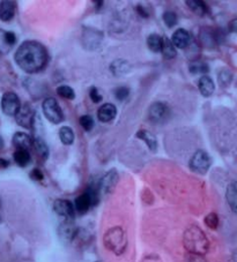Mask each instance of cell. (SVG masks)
<instances>
[{
    "label": "cell",
    "instance_id": "8fae6325",
    "mask_svg": "<svg viewBox=\"0 0 237 262\" xmlns=\"http://www.w3.org/2000/svg\"><path fill=\"white\" fill-rule=\"evenodd\" d=\"M53 210L58 216L64 219H74L76 216V209L74 204L70 200L66 199H57L53 202Z\"/></svg>",
    "mask_w": 237,
    "mask_h": 262
},
{
    "label": "cell",
    "instance_id": "44dd1931",
    "mask_svg": "<svg viewBox=\"0 0 237 262\" xmlns=\"http://www.w3.org/2000/svg\"><path fill=\"white\" fill-rule=\"evenodd\" d=\"M32 147L35 148V152L37 154V156L40 157L42 161L46 162L47 157H49V147H47V144L46 141H44V139H42L40 137H36L34 139V141H32Z\"/></svg>",
    "mask_w": 237,
    "mask_h": 262
},
{
    "label": "cell",
    "instance_id": "f35d334b",
    "mask_svg": "<svg viewBox=\"0 0 237 262\" xmlns=\"http://www.w3.org/2000/svg\"><path fill=\"white\" fill-rule=\"evenodd\" d=\"M134 10H136L137 13L139 14L142 17H145V19H147V17H149V13H148V12H147V10L145 8V6L137 5L136 7H134Z\"/></svg>",
    "mask_w": 237,
    "mask_h": 262
},
{
    "label": "cell",
    "instance_id": "ba28073f",
    "mask_svg": "<svg viewBox=\"0 0 237 262\" xmlns=\"http://www.w3.org/2000/svg\"><path fill=\"white\" fill-rule=\"evenodd\" d=\"M35 118L36 112L29 103H26L23 107L21 105V109L16 116V124L27 129H31L34 126Z\"/></svg>",
    "mask_w": 237,
    "mask_h": 262
},
{
    "label": "cell",
    "instance_id": "2e32d148",
    "mask_svg": "<svg viewBox=\"0 0 237 262\" xmlns=\"http://www.w3.org/2000/svg\"><path fill=\"white\" fill-rule=\"evenodd\" d=\"M32 141H34V139L25 132H16L12 138V143L16 149L28 150V152L29 149L32 148Z\"/></svg>",
    "mask_w": 237,
    "mask_h": 262
},
{
    "label": "cell",
    "instance_id": "5bb4252c",
    "mask_svg": "<svg viewBox=\"0 0 237 262\" xmlns=\"http://www.w3.org/2000/svg\"><path fill=\"white\" fill-rule=\"evenodd\" d=\"M170 41H172V43L174 44V46H175L176 49H181V50L187 49L192 42L190 32L184 28L177 29L176 31L173 34V37Z\"/></svg>",
    "mask_w": 237,
    "mask_h": 262
},
{
    "label": "cell",
    "instance_id": "74e56055",
    "mask_svg": "<svg viewBox=\"0 0 237 262\" xmlns=\"http://www.w3.org/2000/svg\"><path fill=\"white\" fill-rule=\"evenodd\" d=\"M31 178L32 180H36V182H42L44 179V174L40 169H34L31 172Z\"/></svg>",
    "mask_w": 237,
    "mask_h": 262
},
{
    "label": "cell",
    "instance_id": "4fadbf2b",
    "mask_svg": "<svg viewBox=\"0 0 237 262\" xmlns=\"http://www.w3.org/2000/svg\"><path fill=\"white\" fill-rule=\"evenodd\" d=\"M16 43V35L13 31L0 29V55H7Z\"/></svg>",
    "mask_w": 237,
    "mask_h": 262
},
{
    "label": "cell",
    "instance_id": "e0dca14e",
    "mask_svg": "<svg viewBox=\"0 0 237 262\" xmlns=\"http://www.w3.org/2000/svg\"><path fill=\"white\" fill-rule=\"evenodd\" d=\"M117 108L112 103L103 104L100 109L97 110V118L101 123H110L116 118Z\"/></svg>",
    "mask_w": 237,
    "mask_h": 262
},
{
    "label": "cell",
    "instance_id": "4316f807",
    "mask_svg": "<svg viewBox=\"0 0 237 262\" xmlns=\"http://www.w3.org/2000/svg\"><path fill=\"white\" fill-rule=\"evenodd\" d=\"M58 134L62 143L65 144V146H71V144H73L74 140H76V135H74L73 129L71 127H67V126H64V127L59 129Z\"/></svg>",
    "mask_w": 237,
    "mask_h": 262
},
{
    "label": "cell",
    "instance_id": "3957f363",
    "mask_svg": "<svg viewBox=\"0 0 237 262\" xmlns=\"http://www.w3.org/2000/svg\"><path fill=\"white\" fill-rule=\"evenodd\" d=\"M103 244L107 249L112 252L115 255H122L126 251L127 239L125 231L121 227H113L109 229L103 236Z\"/></svg>",
    "mask_w": 237,
    "mask_h": 262
},
{
    "label": "cell",
    "instance_id": "5b68a950",
    "mask_svg": "<svg viewBox=\"0 0 237 262\" xmlns=\"http://www.w3.org/2000/svg\"><path fill=\"white\" fill-rule=\"evenodd\" d=\"M212 165V159L205 150H197L193 155L191 156L189 167L194 173L205 174L209 170Z\"/></svg>",
    "mask_w": 237,
    "mask_h": 262
},
{
    "label": "cell",
    "instance_id": "8992f818",
    "mask_svg": "<svg viewBox=\"0 0 237 262\" xmlns=\"http://www.w3.org/2000/svg\"><path fill=\"white\" fill-rule=\"evenodd\" d=\"M1 111L8 117H16L21 109V101L16 92H7L1 97Z\"/></svg>",
    "mask_w": 237,
    "mask_h": 262
},
{
    "label": "cell",
    "instance_id": "d6986e66",
    "mask_svg": "<svg viewBox=\"0 0 237 262\" xmlns=\"http://www.w3.org/2000/svg\"><path fill=\"white\" fill-rule=\"evenodd\" d=\"M198 89H199L200 94H202L204 97H209V96L213 95L215 90V83L211 77H207V75H204L198 81Z\"/></svg>",
    "mask_w": 237,
    "mask_h": 262
},
{
    "label": "cell",
    "instance_id": "83f0119b",
    "mask_svg": "<svg viewBox=\"0 0 237 262\" xmlns=\"http://www.w3.org/2000/svg\"><path fill=\"white\" fill-rule=\"evenodd\" d=\"M147 46L152 52L158 53L161 51L162 46V37L158 34H151L147 37Z\"/></svg>",
    "mask_w": 237,
    "mask_h": 262
},
{
    "label": "cell",
    "instance_id": "e575fe53",
    "mask_svg": "<svg viewBox=\"0 0 237 262\" xmlns=\"http://www.w3.org/2000/svg\"><path fill=\"white\" fill-rule=\"evenodd\" d=\"M113 95H115L116 99H118V101H124L130 95V89L127 87H118V88L113 90Z\"/></svg>",
    "mask_w": 237,
    "mask_h": 262
},
{
    "label": "cell",
    "instance_id": "7402d4cb",
    "mask_svg": "<svg viewBox=\"0 0 237 262\" xmlns=\"http://www.w3.org/2000/svg\"><path fill=\"white\" fill-rule=\"evenodd\" d=\"M91 207H92L91 200H89V197L87 195L86 192L79 195V197L76 199V202H74V209H76L80 215H85L86 213H88L89 209H91Z\"/></svg>",
    "mask_w": 237,
    "mask_h": 262
},
{
    "label": "cell",
    "instance_id": "cb8c5ba5",
    "mask_svg": "<svg viewBox=\"0 0 237 262\" xmlns=\"http://www.w3.org/2000/svg\"><path fill=\"white\" fill-rule=\"evenodd\" d=\"M13 159L16 162V164L20 168H26L28 167V164L32 161V155L28 150L23 149H16L13 154Z\"/></svg>",
    "mask_w": 237,
    "mask_h": 262
},
{
    "label": "cell",
    "instance_id": "9c48e42d",
    "mask_svg": "<svg viewBox=\"0 0 237 262\" xmlns=\"http://www.w3.org/2000/svg\"><path fill=\"white\" fill-rule=\"evenodd\" d=\"M119 180L118 171L116 169H111L108 172L102 177V179L98 183V189L103 194H110L115 191L117 184Z\"/></svg>",
    "mask_w": 237,
    "mask_h": 262
},
{
    "label": "cell",
    "instance_id": "ac0fdd59",
    "mask_svg": "<svg viewBox=\"0 0 237 262\" xmlns=\"http://www.w3.org/2000/svg\"><path fill=\"white\" fill-rule=\"evenodd\" d=\"M136 137L139 139V140L143 141L152 153L158 152V139L155 138V135L152 134L151 132L147 131V129H139V131L137 132Z\"/></svg>",
    "mask_w": 237,
    "mask_h": 262
},
{
    "label": "cell",
    "instance_id": "836d02e7",
    "mask_svg": "<svg viewBox=\"0 0 237 262\" xmlns=\"http://www.w3.org/2000/svg\"><path fill=\"white\" fill-rule=\"evenodd\" d=\"M204 222H205V225L207 228L212 229V230H217L219 223H220V219H219V216L215 213H209L208 215H206Z\"/></svg>",
    "mask_w": 237,
    "mask_h": 262
},
{
    "label": "cell",
    "instance_id": "484cf974",
    "mask_svg": "<svg viewBox=\"0 0 237 262\" xmlns=\"http://www.w3.org/2000/svg\"><path fill=\"white\" fill-rule=\"evenodd\" d=\"M226 199L227 202L229 204L230 209L233 210V213L237 212V189H236V184L232 183L228 185L227 192H226Z\"/></svg>",
    "mask_w": 237,
    "mask_h": 262
},
{
    "label": "cell",
    "instance_id": "7c38bea8",
    "mask_svg": "<svg viewBox=\"0 0 237 262\" xmlns=\"http://www.w3.org/2000/svg\"><path fill=\"white\" fill-rule=\"evenodd\" d=\"M169 116V108L163 102H155L151 105L148 117L153 123H162Z\"/></svg>",
    "mask_w": 237,
    "mask_h": 262
},
{
    "label": "cell",
    "instance_id": "d6a6232c",
    "mask_svg": "<svg viewBox=\"0 0 237 262\" xmlns=\"http://www.w3.org/2000/svg\"><path fill=\"white\" fill-rule=\"evenodd\" d=\"M79 123L81 125V127L83 128V131L85 132H91L93 128H94V119H93L92 116H89V114H83V116L80 117Z\"/></svg>",
    "mask_w": 237,
    "mask_h": 262
},
{
    "label": "cell",
    "instance_id": "9a60e30c",
    "mask_svg": "<svg viewBox=\"0 0 237 262\" xmlns=\"http://www.w3.org/2000/svg\"><path fill=\"white\" fill-rule=\"evenodd\" d=\"M16 13V2L12 0L0 1V20L2 22H10L14 19Z\"/></svg>",
    "mask_w": 237,
    "mask_h": 262
},
{
    "label": "cell",
    "instance_id": "60d3db41",
    "mask_svg": "<svg viewBox=\"0 0 237 262\" xmlns=\"http://www.w3.org/2000/svg\"><path fill=\"white\" fill-rule=\"evenodd\" d=\"M236 22H237V20H233L232 22H230V25H229V29H230V31L232 32H235L236 31Z\"/></svg>",
    "mask_w": 237,
    "mask_h": 262
},
{
    "label": "cell",
    "instance_id": "b9f144b4",
    "mask_svg": "<svg viewBox=\"0 0 237 262\" xmlns=\"http://www.w3.org/2000/svg\"><path fill=\"white\" fill-rule=\"evenodd\" d=\"M94 4L96 5L95 6L96 11H98V10H101V8H102V5H103V1H101V0H100V1H94Z\"/></svg>",
    "mask_w": 237,
    "mask_h": 262
},
{
    "label": "cell",
    "instance_id": "f1b7e54d",
    "mask_svg": "<svg viewBox=\"0 0 237 262\" xmlns=\"http://www.w3.org/2000/svg\"><path fill=\"white\" fill-rule=\"evenodd\" d=\"M218 79H219V83L221 84V87L226 88V87H228L230 83H232L233 73L230 72V69L223 68V69H221L220 72H219Z\"/></svg>",
    "mask_w": 237,
    "mask_h": 262
},
{
    "label": "cell",
    "instance_id": "603a6c76",
    "mask_svg": "<svg viewBox=\"0 0 237 262\" xmlns=\"http://www.w3.org/2000/svg\"><path fill=\"white\" fill-rule=\"evenodd\" d=\"M185 4L198 16H204V15L208 14L209 12L208 6L202 1V0H188V1H185Z\"/></svg>",
    "mask_w": 237,
    "mask_h": 262
},
{
    "label": "cell",
    "instance_id": "ab89813d",
    "mask_svg": "<svg viewBox=\"0 0 237 262\" xmlns=\"http://www.w3.org/2000/svg\"><path fill=\"white\" fill-rule=\"evenodd\" d=\"M10 167V162L5 158H0V169H6Z\"/></svg>",
    "mask_w": 237,
    "mask_h": 262
},
{
    "label": "cell",
    "instance_id": "ffe728a7",
    "mask_svg": "<svg viewBox=\"0 0 237 262\" xmlns=\"http://www.w3.org/2000/svg\"><path fill=\"white\" fill-rule=\"evenodd\" d=\"M110 71L115 77H122L131 71V65L125 59H116L111 62Z\"/></svg>",
    "mask_w": 237,
    "mask_h": 262
},
{
    "label": "cell",
    "instance_id": "52a82bcc",
    "mask_svg": "<svg viewBox=\"0 0 237 262\" xmlns=\"http://www.w3.org/2000/svg\"><path fill=\"white\" fill-rule=\"evenodd\" d=\"M79 233L80 229L77 227L76 223L73 222V219H64L58 228L59 238H61L65 244H70L73 242Z\"/></svg>",
    "mask_w": 237,
    "mask_h": 262
},
{
    "label": "cell",
    "instance_id": "8d00e7d4",
    "mask_svg": "<svg viewBox=\"0 0 237 262\" xmlns=\"http://www.w3.org/2000/svg\"><path fill=\"white\" fill-rule=\"evenodd\" d=\"M184 262H206L203 255L192 254V253H188L184 258Z\"/></svg>",
    "mask_w": 237,
    "mask_h": 262
},
{
    "label": "cell",
    "instance_id": "d4e9b609",
    "mask_svg": "<svg viewBox=\"0 0 237 262\" xmlns=\"http://www.w3.org/2000/svg\"><path fill=\"white\" fill-rule=\"evenodd\" d=\"M160 52H162V56L168 60L174 59L177 56L176 47L174 46L172 41H170L168 37H166V36L162 37V46H161Z\"/></svg>",
    "mask_w": 237,
    "mask_h": 262
},
{
    "label": "cell",
    "instance_id": "30bf717a",
    "mask_svg": "<svg viewBox=\"0 0 237 262\" xmlns=\"http://www.w3.org/2000/svg\"><path fill=\"white\" fill-rule=\"evenodd\" d=\"M103 40V32L93 28H86L82 34V44L87 50H96Z\"/></svg>",
    "mask_w": 237,
    "mask_h": 262
},
{
    "label": "cell",
    "instance_id": "f546056e",
    "mask_svg": "<svg viewBox=\"0 0 237 262\" xmlns=\"http://www.w3.org/2000/svg\"><path fill=\"white\" fill-rule=\"evenodd\" d=\"M189 69H190V73L192 74H206L207 72H209V66L198 62V60H194L189 66Z\"/></svg>",
    "mask_w": 237,
    "mask_h": 262
},
{
    "label": "cell",
    "instance_id": "d590c367",
    "mask_svg": "<svg viewBox=\"0 0 237 262\" xmlns=\"http://www.w3.org/2000/svg\"><path fill=\"white\" fill-rule=\"evenodd\" d=\"M89 97H91L93 103L95 104L100 103L102 99H103V97H102V95L100 94V92H98V89L96 88V87H91V88H89Z\"/></svg>",
    "mask_w": 237,
    "mask_h": 262
},
{
    "label": "cell",
    "instance_id": "7bdbcfd3",
    "mask_svg": "<svg viewBox=\"0 0 237 262\" xmlns=\"http://www.w3.org/2000/svg\"><path fill=\"white\" fill-rule=\"evenodd\" d=\"M4 148V139L0 137V150Z\"/></svg>",
    "mask_w": 237,
    "mask_h": 262
},
{
    "label": "cell",
    "instance_id": "277c9868",
    "mask_svg": "<svg viewBox=\"0 0 237 262\" xmlns=\"http://www.w3.org/2000/svg\"><path fill=\"white\" fill-rule=\"evenodd\" d=\"M42 110H43L46 118L52 124L58 125L64 122V113L55 98L47 97L44 99L42 103Z\"/></svg>",
    "mask_w": 237,
    "mask_h": 262
},
{
    "label": "cell",
    "instance_id": "1f68e13d",
    "mask_svg": "<svg viewBox=\"0 0 237 262\" xmlns=\"http://www.w3.org/2000/svg\"><path fill=\"white\" fill-rule=\"evenodd\" d=\"M162 19H163V22L166 23L168 28H173L178 22V17H177L176 13H174L172 11L164 12L163 15H162Z\"/></svg>",
    "mask_w": 237,
    "mask_h": 262
},
{
    "label": "cell",
    "instance_id": "6da1fadb",
    "mask_svg": "<svg viewBox=\"0 0 237 262\" xmlns=\"http://www.w3.org/2000/svg\"><path fill=\"white\" fill-rule=\"evenodd\" d=\"M14 60L25 73L34 74L44 69L49 60V55L46 46L40 42L26 41L16 49Z\"/></svg>",
    "mask_w": 237,
    "mask_h": 262
},
{
    "label": "cell",
    "instance_id": "4dcf8cb0",
    "mask_svg": "<svg viewBox=\"0 0 237 262\" xmlns=\"http://www.w3.org/2000/svg\"><path fill=\"white\" fill-rule=\"evenodd\" d=\"M57 94L63 98L70 99V101H73V99L76 98V92H74L72 87L66 86V84H64V86H59L58 88H57Z\"/></svg>",
    "mask_w": 237,
    "mask_h": 262
},
{
    "label": "cell",
    "instance_id": "7a4b0ae2",
    "mask_svg": "<svg viewBox=\"0 0 237 262\" xmlns=\"http://www.w3.org/2000/svg\"><path fill=\"white\" fill-rule=\"evenodd\" d=\"M183 245L188 253L205 255L209 249V242L206 234L198 225H190L183 234Z\"/></svg>",
    "mask_w": 237,
    "mask_h": 262
}]
</instances>
